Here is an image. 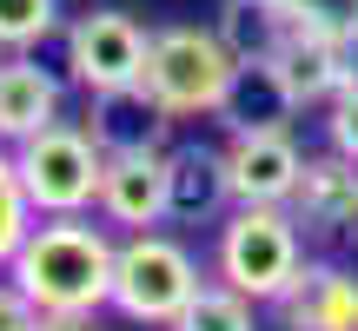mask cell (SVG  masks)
I'll return each instance as SVG.
<instances>
[{"label":"cell","instance_id":"4fadbf2b","mask_svg":"<svg viewBox=\"0 0 358 331\" xmlns=\"http://www.w3.org/2000/svg\"><path fill=\"white\" fill-rule=\"evenodd\" d=\"M232 205L226 186V146H166V219L173 226H213Z\"/></svg>","mask_w":358,"mask_h":331},{"label":"cell","instance_id":"5bb4252c","mask_svg":"<svg viewBox=\"0 0 358 331\" xmlns=\"http://www.w3.org/2000/svg\"><path fill=\"white\" fill-rule=\"evenodd\" d=\"M292 113H299V100L285 93L279 66L272 60H239L213 119H226V133H252V126H292Z\"/></svg>","mask_w":358,"mask_h":331},{"label":"cell","instance_id":"603a6c76","mask_svg":"<svg viewBox=\"0 0 358 331\" xmlns=\"http://www.w3.org/2000/svg\"><path fill=\"white\" fill-rule=\"evenodd\" d=\"M40 331H100V311H40Z\"/></svg>","mask_w":358,"mask_h":331},{"label":"cell","instance_id":"44dd1931","mask_svg":"<svg viewBox=\"0 0 358 331\" xmlns=\"http://www.w3.org/2000/svg\"><path fill=\"white\" fill-rule=\"evenodd\" d=\"M325 140H332V153L358 159V73L338 87V100L325 106Z\"/></svg>","mask_w":358,"mask_h":331},{"label":"cell","instance_id":"7a4b0ae2","mask_svg":"<svg viewBox=\"0 0 358 331\" xmlns=\"http://www.w3.org/2000/svg\"><path fill=\"white\" fill-rule=\"evenodd\" d=\"M232 47L219 40V27H153V40H146V73H140V93L159 106V113L173 119H213L219 100H226L232 87Z\"/></svg>","mask_w":358,"mask_h":331},{"label":"cell","instance_id":"5b68a950","mask_svg":"<svg viewBox=\"0 0 358 331\" xmlns=\"http://www.w3.org/2000/svg\"><path fill=\"white\" fill-rule=\"evenodd\" d=\"M13 172H20L34 212H93V205H100L106 153H100V140H93L80 119H53L34 140L13 146Z\"/></svg>","mask_w":358,"mask_h":331},{"label":"cell","instance_id":"6da1fadb","mask_svg":"<svg viewBox=\"0 0 358 331\" xmlns=\"http://www.w3.org/2000/svg\"><path fill=\"white\" fill-rule=\"evenodd\" d=\"M113 252L120 239L93 212H40L27 226L20 252L7 258V279L40 311H106L113 298Z\"/></svg>","mask_w":358,"mask_h":331},{"label":"cell","instance_id":"277c9868","mask_svg":"<svg viewBox=\"0 0 358 331\" xmlns=\"http://www.w3.org/2000/svg\"><path fill=\"white\" fill-rule=\"evenodd\" d=\"M206 285L199 258L173 239V232H127L113 252V298L106 305L133 325H173L186 311V298Z\"/></svg>","mask_w":358,"mask_h":331},{"label":"cell","instance_id":"9c48e42d","mask_svg":"<svg viewBox=\"0 0 358 331\" xmlns=\"http://www.w3.org/2000/svg\"><path fill=\"white\" fill-rule=\"evenodd\" d=\"M285 331H358V272L332 258H306L299 279L272 298Z\"/></svg>","mask_w":358,"mask_h":331},{"label":"cell","instance_id":"ac0fdd59","mask_svg":"<svg viewBox=\"0 0 358 331\" xmlns=\"http://www.w3.org/2000/svg\"><path fill=\"white\" fill-rule=\"evenodd\" d=\"M60 27V0H0V53H40Z\"/></svg>","mask_w":358,"mask_h":331},{"label":"cell","instance_id":"30bf717a","mask_svg":"<svg viewBox=\"0 0 358 331\" xmlns=\"http://www.w3.org/2000/svg\"><path fill=\"white\" fill-rule=\"evenodd\" d=\"M53 119H66V80L40 66V53H0V146L13 153Z\"/></svg>","mask_w":358,"mask_h":331},{"label":"cell","instance_id":"8fae6325","mask_svg":"<svg viewBox=\"0 0 358 331\" xmlns=\"http://www.w3.org/2000/svg\"><path fill=\"white\" fill-rule=\"evenodd\" d=\"M352 40H338V34H319V27H292V34H285V47L272 53V66H279V80H285V93H292L299 100V113H306V106H332L338 100V87H345V80L358 73L352 66Z\"/></svg>","mask_w":358,"mask_h":331},{"label":"cell","instance_id":"52a82bcc","mask_svg":"<svg viewBox=\"0 0 358 331\" xmlns=\"http://www.w3.org/2000/svg\"><path fill=\"white\" fill-rule=\"evenodd\" d=\"M306 172V153H299L292 126H252L226 140V186L232 205H285Z\"/></svg>","mask_w":358,"mask_h":331},{"label":"cell","instance_id":"e0dca14e","mask_svg":"<svg viewBox=\"0 0 358 331\" xmlns=\"http://www.w3.org/2000/svg\"><path fill=\"white\" fill-rule=\"evenodd\" d=\"M166 331H259V305L245 292H232L226 279H206Z\"/></svg>","mask_w":358,"mask_h":331},{"label":"cell","instance_id":"ba28073f","mask_svg":"<svg viewBox=\"0 0 358 331\" xmlns=\"http://www.w3.org/2000/svg\"><path fill=\"white\" fill-rule=\"evenodd\" d=\"M93 212L120 232H153L166 226V146H133V153H106L100 172V205Z\"/></svg>","mask_w":358,"mask_h":331},{"label":"cell","instance_id":"ffe728a7","mask_svg":"<svg viewBox=\"0 0 358 331\" xmlns=\"http://www.w3.org/2000/svg\"><path fill=\"white\" fill-rule=\"evenodd\" d=\"M299 27H319V34H338L358 47V0H285Z\"/></svg>","mask_w":358,"mask_h":331},{"label":"cell","instance_id":"9a60e30c","mask_svg":"<svg viewBox=\"0 0 358 331\" xmlns=\"http://www.w3.org/2000/svg\"><path fill=\"white\" fill-rule=\"evenodd\" d=\"M87 133L100 140V153H133V146H166L173 119L159 113L140 87H127V93H93Z\"/></svg>","mask_w":358,"mask_h":331},{"label":"cell","instance_id":"7402d4cb","mask_svg":"<svg viewBox=\"0 0 358 331\" xmlns=\"http://www.w3.org/2000/svg\"><path fill=\"white\" fill-rule=\"evenodd\" d=\"M0 331H40V305L20 292V285H0Z\"/></svg>","mask_w":358,"mask_h":331},{"label":"cell","instance_id":"3957f363","mask_svg":"<svg viewBox=\"0 0 358 331\" xmlns=\"http://www.w3.org/2000/svg\"><path fill=\"white\" fill-rule=\"evenodd\" d=\"M306 265V232H299L292 205H232L219 219L213 245V279L245 292L252 305H272Z\"/></svg>","mask_w":358,"mask_h":331},{"label":"cell","instance_id":"8992f818","mask_svg":"<svg viewBox=\"0 0 358 331\" xmlns=\"http://www.w3.org/2000/svg\"><path fill=\"white\" fill-rule=\"evenodd\" d=\"M60 40H66V80L93 100V93L140 87L153 27H140L127 7H93V13H80V20H66Z\"/></svg>","mask_w":358,"mask_h":331},{"label":"cell","instance_id":"7c38bea8","mask_svg":"<svg viewBox=\"0 0 358 331\" xmlns=\"http://www.w3.org/2000/svg\"><path fill=\"white\" fill-rule=\"evenodd\" d=\"M285 205H292L299 232H312V239L358 232V159H345V153L306 159V172H299V186H292Z\"/></svg>","mask_w":358,"mask_h":331},{"label":"cell","instance_id":"d6986e66","mask_svg":"<svg viewBox=\"0 0 358 331\" xmlns=\"http://www.w3.org/2000/svg\"><path fill=\"white\" fill-rule=\"evenodd\" d=\"M34 205H27V186H20V172H13V153L0 146V272H7V258L20 252V239H27V226H34Z\"/></svg>","mask_w":358,"mask_h":331},{"label":"cell","instance_id":"2e32d148","mask_svg":"<svg viewBox=\"0 0 358 331\" xmlns=\"http://www.w3.org/2000/svg\"><path fill=\"white\" fill-rule=\"evenodd\" d=\"M213 27H219V40L232 47V60H272L299 20L285 13V0H219V20Z\"/></svg>","mask_w":358,"mask_h":331}]
</instances>
